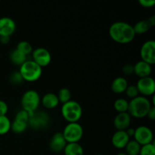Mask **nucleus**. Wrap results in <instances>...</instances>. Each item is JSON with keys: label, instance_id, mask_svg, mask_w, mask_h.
<instances>
[{"label": "nucleus", "instance_id": "obj_1", "mask_svg": "<svg viewBox=\"0 0 155 155\" xmlns=\"http://www.w3.org/2000/svg\"><path fill=\"white\" fill-rule=\"evenodd\" d=\"M109 35L114 42L120 44L130 43L136 36L133 26L124 21L112 24L109 28Z\"/></svg>", "mask_w": 155, "mask_h": 155}, {"label": "nucleus", "instance_id": "obj_2", "mask_svg": "<svg viewBox=\"0 0 155 155\" xmlns=\"http://www.w3.org/2000/svg\"><path fill=\"white\" fill-rule=\"evenodd\" d=\"M152 107L151 101L144 96H138L129 101L128 113L136 118L145 117Z\"/></svg>", "mask_w": 155, "mask_h": 155}, {"label": "nucleus", "instance_id": "obj_3", "mask_svg": "<svg viewBox=\"0 0 155 155\" xmlns=\"http://www.w3.org/2000/svg\"><path fill=\"white\" fill-rule=\"evenodd\" d=\"M61 115L64 119L69 123H78L83 115V108L77 101H71L63 104Z\"/></svg>", "mask_w": 155, "mask_h": 155}, {"label": "nucleus", "instance_id": "obj_4", "mask_svg": "<svg viewBox=\"0 0 155 155\" xmlns=\"http://www.w3.org/2000/svg\"><path fill=\"white\" fill-rule=\"evenodd\" d=\"M19 73L23 80L25 81L35 82L39 80L42 76V69L33 60H27L20 67Z\"/></svg>", "mask_w": 155, "mask_h": 155}, {"label": "nucleus", "instance_id": "obj_5", "mask_svg": "<svg viewBox=\"0 0 155 155\" xmlns=\"http://www.w3.org/2000/svg\"><path fill=\"white\" fill-rule=\"evenodd\" d=\"M21 106L23 110L29 114V116L36 111L40 104V97L36 91L30 89L23 94L21 97Z\"/></svg>", "mask_w": 155, "mask_h": 155}, {"label": "nucleus", "instance_id": "obj_6", "mask_svg": "<svg viewBox=\"0 0 155 155\" xmlns=\"http://www.w3.org/2000/svg\"><path fill=\"white\" fill-rule=\"evenodd\" d=\"M67 143H78L83 136V129L78 123H69L62 133Z\"/></svg>", "mask_w": 155, "mask_h": 155}, {"label": "nucleus", "instance_id": "obj_7", "mask_svg": "<svg viewBox=\"0 0 155 155\" xmlns=\"http://www.w3.org/2000/svg\"><path fill=\"white\" fill-rule=\"evenodd\" d=\"M49 117L44 111H35L29 116L28 126L34 130H41L48 126Z\"/></svg>", "mask_w": 155, "mask_h": 155}, {"label": "nucleus", "instance_id": "obj_8", "mask_svg": "<svg viewBox=\"0 0 155 155\" xmlns=\"http://www.w3.org/2000/svg\"><path fill=\"white\" fill-rule=\"evenodd\" d=\"M134 140L139 144L141 146L148 145L153 142L154 135L149 127L146 126H140L135 129Z\"/></svg>", "mask_w": 155, "mask_h": 155}, {"label": "nucleus", "instance_id": "obj_9", "mask_svg": "<svg viewBox=\"0 0 155 155\" xmlns=\"http://www.w3.org/2000/svg\"><path fill=\"white\" fill-rule=\"evenodd\" d=\"M142 61L153 65L155 64V41L148 40L144 42L140 49Z\"/></svg>", "mask_w": 155, "mask_h": 155}, {"label": "nucleus", "instance_id": "obj_10", "mask_svg": "<svg viewBox=\"0 0 155 155\" xmlns=\"http://www.w3.org/2000/svg\"><path fill=\"white\" fill-rule=\"evenodd\" d=\"M136 86L139 93L142 94L144 97L153 95L155 92V82L151 77L139 78Z\"/></svg>", "mask_w": 155, "mask_h": 155}, {"label": "nucleus", "instance_id": "obj_11", "mask_svg": "<svg viewBox=\"0 0 155 155\" xmlns=\"http://www.w3.org/2000/svg\"><path fill=\"white\" fill-rule=\"evenodd\" d=\"M33 61L39 67L48 66L51 61V56L49 51L45 48H37L32 52Z\"/></svg>", "mask_w": 155, "mask_h": 155}, {"label": "nucleus", "instance_id": "obj_12", "mask_svg": "<svg viewBox=\"0 0 155 155\" xmlns=\"http://www.w3.org/2000/svg\"><path fill=\"white\" fill-rule=\"evenodd\" d=\"M16 30V24L12 18L3 17L0 18V36H11Z\"/></svg>", "mask_w": 155, "mask_h": 155}, {"label": "nucleus", "instance_id": "obj_13", "mask_svg": "<svg viewBox=\"0 0 155 155\" xmlns=\"http://www.w3.org/2000/svg\"><path fill=\"white\" fill-rule=\"evenodd\" d=\"M131 124V116L129 114L128 112L124 113H118L114 120V125L117 130L126 131L130 128Z\"/></svg>", "mask_w": 155, "mask_h": 155}, {"label": "nucleus", "instance_id": "obj_14", "mask_svg": "<svg viewBox=\"0 0 155 155\" xmlns=\"http://www.w3.org/2000/svg\"><path fill=\"white\" fill-rule=\"evenodd\" d=\"M67 142L62 133H56L53 135L49 142V148L52 151L59 153L63 151L67 145Z\"/></svg>", "mask_w": 155, "mask_h": 155}, {"label": "nucleus", "instance_id": "obj_15", "mask_svg": "<svg viewBox=\"0 0 155 155\" xmlns=\"http://www.w3.org/2000/svg\"><path fill=\"white\" fill-rule=\"evenodd\" d=\"M129 142H130V136L127 135L126 131L117 130L116 133H114L113 136H112V145L117 149L125 148Z\"/></svg>", "mask_w": 155, "mask_h": 155}, {"label": "nucleus", "instance_id": "obj_16", "mask_svg": "<svg viewBox=\"0 0 155 155\" xmlns=\"http://www.w3.org/2000/svg\"><path fill=\"white\" fill-rule=\"evenodd\" d=\"M155 24V16L151 17L147 20H142L136 23L133 26L135 33L136 34H143L148 32L151 27Z\"/></svg>", "mask_w": 155, "mask_h": 155}, {"label": "nucleus", "instance_id": "obj_17", "mask_svg": "<svg viewBox=\"0 0 155 155\" xmlns=\"http://www.w3.org/2000/svg\"><path fill=\"white\" fill-rule=\"evenodd\" d=\"M152 71L151 65L143 61H139L134 65V74L139 78L150 77Z\"/></svg>", "mask_w": 155, "mask_h": 155}, {"label": "nucleus", "instance_id": "obj_18", "mask_svg": "<svg viewBox=\"0 0 155 155\" xmlns=\"http://www.w3.org/2000/svg\"><path fill=\"white\" fill-rule=\"evenodd\" d=\"M42 105L47 109H54L58 105L59 101L57 95L51 92L45 94L41 99Z\"/></svg>", "mask_w": 155, "mask_h": 155}, {"label": "nucleus", "instance_id": "obj_19", "mask_svg": "<svg viewBox=\"0 0 155 155\" xmlns=\"http://www.w3.org/2000/svg\"><path fill=\"white\" fill-rule=\"evenodd\" d=\"M128 82L124 77H119L115 78L111 83V90L113 92L117 94H121L125 92L127 86H128Z\"/></svg>", "mask_w": 155, "mask_h": 155}, {"label": "nucleus", "instance_id": "obj_20", "mask_svg": "<svg viewBox=\"0 0 155 155\" xmlns=\"http://www.w3.org/2000/svg\"><path fill=\"white\" fill-rule=\"evenodd\" d=\"M64 155H83L84 151L79 143H68L64 149Z\"/></svg>", "mask_w": 155, "mask_h": 155}, {"label": "nucleus", "instance_id": "obj_21", "mask_svg": "<svg viewBox=\"0 0 155 155\" xmlns=\"http://www.w3.org/2000/svg\"><path fill=\"white\" fill-rule=\"evenodd\" d=\"M10 60L14 64L18 65L21 67L24 62L27 61V56L24 54L23 53L20 52L19 51L15 48V50L11 52L10 54Z\"/></svg>", "mask_w": 155, "mask_h": 155}, {"label": "nucleus", "instance_id": "obj_22", "mask_svg": "<svg viewBox=\"0 0 155 155\" xmlns=\"http://www.w3.org/2000/svg\"><path fill=\"white\" fill-rule=\"evenodd\" d=\"M141 145L136 141L130 140V142L127 143V146L125 147L126 154L127 155H139L140 152Z\"/></svg>", "mask_w": 155, "mask_h": 155}, {"label": "nucleus", "instance_id": "obj_23", "mask_svg": "<svg viewBox=\"0 0 155 155\" xmlns=\"http://www.w3.org/2000/svg\"><path fill=\"white\" fill-rule=\"evenodd\" d=\"M27 127H28V123L23 122V121L15 119L11 125V130L15 133L20 134V133H24L27 130Z\"/></svg>", "mask_w": 155, "mask_h": 155}, {"label": "nucleus", "instance_id": "obj_24", "mask_svg": "<svg viewBox=\"0 0 155 155\" xmlns=\"http://www.w3.org/2000/svg\"><path fill=\"white\" fill-rule=\"evenodd\" d=\"M12 122L7 116L0 117V136H3L11 130Z\"/></svg>", "mask_w": 155, "mask_h": 155}, {"label": "nucleus", "instance_id": "obj_25", "mask_svg": "<svg viewBox=\"0 0 155 155\" xmlns=\"http://www.w3.org/2000/svg\"><path fill=\"white\" fill-rule=\"evenodd\" d=\"M114 109L118 113H124L128 111L129 101L125 98H118L114 103Z\"/></svg>", "mask_w": 155, "mask_h": 155}, {"label": "nucleus", "instance_id": "obj_26", "mask_svg": "<svg viewBox=\"0 0 155 155\" xmlns=\"http://www.w3.org/2000/svg\"><path fill=\"white\" fill-rule=\"evenodd\" d=\"M16 49L19 51L20 52L25 54L26 56L33 52V47H32L31 44L27 41H21V42H18Z\"/></svg>", "mask_w": 155, "mask_h": 155}, {"label": "nucleus", "instance_id": "obj_27", "mask_svg": "<svg viewBox=\"0 0 155 155\" xmlns=\"http://www.w3.org/2000/svg\"><path fill=\"white\" fill-rule=\"evenodd\" d=\"M58 98L59 102L64 104L68 101H71V90L68 88H62L58 91V93L57 95Z\"/></svg>", "mask_w": 155, "mask_h": 155}, {"label": "nucleus", "instance_id": "obj_28", "mask_svg": "<svg viewBox=\"0 0 155 155\" xmlns=\"http://www.w3.org/2000/svg\"><path fill=\"white\" fill-rule=\"evenodd\" d=\"M139 155H155V145L154 142L142 145Z\"/></svg>", "mask_w": 155, "mask_h": 155}, {"label": "nucleus", "instance_id": "obj_29", "mask_svg": "<svg viewBox=\"0 0 155 155\" xmlns=\"http://www.w3.org/2000/svg\"><path fill=\"white\" fill-rule=\"evenodd\" d=\"M125 93L128 98L130 99H133V98H136L139 96V91H138L137 87L135 85H130V86H127V89L125 91Z\"/></svg>", "mask_w": 155, "mask_h": 155}, {"label": "nucleus", "instance_id": "obj_30", "mask_svg": "<svg viewBox=\"0 0 155 155\" xmlns=\"http://www.w3.org/2000/svg\"><path fill=\"white\" fill-rule=\"evenodd\" d=\"M9 80H10L11 83L13 85H20L24 80H23L22 77H21V74L19 73V71H16V72H13L10 75L9 77Z\"/></svg>", "mask_w": 155, "mask_h": 155}, {"label": "nucleus", "instance_id": "obj_31", "mask_svg": "<svg viewBox=\"0 0 155 155\" xmlns=\"http://www.w3.org/2000/svg\"><path fill=\"white\" fill-rule=\"evenodd\" d=\"M15 120H18L23 121V122L28 123L29 121V114L27 113L26 110H21L17 113L16 116H15Z\"/></svg>", "mask_w": 155, "mask_h": 155}, {"label": "nucleus", "instance_id": "obj_32", "mask_svg": "<svg viewBox=\"0 0 155 155\" xmlns=\"http://www.w3.org/2000/svg\"><path fill=\"white\" fill-rule=\"evenodd\" d=\"M123 72L125 75L127 76L134 74V65L130 64H127L124 65V68H123Z\"/></svg>", "mask_w": 155, "mask_h": 155}, {"label": "nucleus", "instance_id": "obj_33", "mask_svg": "<svg viewBox=\"0 0 155 155\" xmlns=\"http://www.w3.org/2000/svg\"><path fill=\"white\" fill-rule=\"evenodd\" d=\"M139 3L140 4L141 6L144 8H152L155 5L154 0H139Z\"/></svg>", "mask_w": 155, "mask_h": 155}, {"label": "nucleus", "instance_id": "obj_34", "mask_svg": "<svg viewBox=\"0 0 155 155\" xmlns=\"http://www.w3.org/2000/svg\"><path fill=\"white\" fill-rule=\"evenodd\" d=\"M8 109V104H6L5 101L0 100V117L6 116Z\"/></svg>", "mask_w": 155, "mask_h": 155}, {"label": "nucleus", "instance_id": "obj_35", "mask_svg": "<svg viewBox=\"0 0 155 155\" xmlns=\"http://www.w3.org/2000/svg\"><path fill=\"white\" fill-rule=\"evenodd\" d=\"M148 118H149L150 120H154L155 119V107L154 106H152V107H151V109L149 110V111H148V114H147V116Z\"/></svg>", "mask_w": 155, "mask_h": 155}, {"label": "nucleus", "instance_id": "obj_36", "mask_svg": "<svg viewBox=\"0 0 155 155\" xmlns=\"http://www.w3.org/2000/svg\"><path fill=\"white\" fill-rule=\"evenodd\" d=\"M9 41H10V36H0V42L2 44L6 45L8 43Z\"/></svg>", "mask_w": 155, "mask_h": 155}, {"label": "nucleus", "instance_id": "obj_37", "mask_svg": "<svg viewBox=\"0 0 155 155\" xmlns=\"http://www.w3.org/2000/svg\"><path fill=\"white\" fill-rule=\"evenodd\" d=\"M126 132H127V135H128L130 137H133V136H134V133H135V129H133V128H128L127 130H126Z\"/></svg>", "mask_w": 155, "mask_h": 155}, {"label": "nucleus", "instance_id": "obj_38", "mask_svg": "<svg viewBox=\"0 0 155 155\" xmlns=\"http://www.w3.org/2000/svg\"><path fill=\"white\" fill-rule=\"evenodd\" d=\"M117 155H127L125 152H119L118 154H117Z\"/></svg>", "mask_w": 155, "mask_h": 155}, {"label": "nucleus", "instance_id": "obj_39", "mask_svg": "<svg viewBox=\"0 0 155 155\" xmlns=\"http://www.w3.org/2000/svg\"><path fill=\"white\" fill-rule=\"evenodd\" d=\"M97 155H103V154H97Z\"/></svg>", "mask_w": 155, "mask_h": 155}]
</instances>
